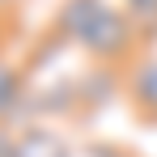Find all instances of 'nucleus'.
<instances>
[{
	"label": "nucleus",
	"instance_id": "nucleus-8",
	"mask_svg": "<svg viewBox=\"0 0 157 157\" xmlns=\"http://www.w3.org/2000/svg\"><path fill=\"white\" fill-rule=\"evenodd\" d=\"M0 157H17V128H0Z\"/></svg>",
	"mask_w": 157,
	"mask_h": 157
},
{
	"label": "nucleus",
	"instance_id": "nucleus-1",
	"mask_svg": "<svg viewBox=\"0 0 157 157\" xmlns=\"http://www.w3.org/2000/svg\"><path fill=\"white\" fill-rule=\"evenodd\" d=\"M47 30L59 34L68 47L85 51L94 64H110V68H128L144 47L140 30L115 0H59Z\"/></svg>",
	"mask_w": 157,
	"mask_h": 157
},
{
	"label": "nucleus",
	"instance_id": "nucleus-6",
	"mask_svg": "<svg viewBox=\"0 0 157 157\" xmlns=\"http://www.w3.org/2000/svg\"><path fill=\"white\" fill-rule=\"evenodd\" d=\"M119 4L140 30V43H157V0H119Z\"/></svg>",
	"mask_w": 157,
	"mask_h": 157
},
{
	"label": "nucleus",
	"instance_id": "nucleus-7",
	"mask_svg": "<svg viewBox=\"0 0 157 157\" xmlns=\"http://www.w3.org/2000/svg\"><path fill=\"white\" fill-rule=\"evenodd\" d=\"M72 157H140V153H132L119 140H81L72 149Z\"/></svg>",
	"mask_w": 157,
	"mask_h": 157
},
{
	"label": "nucleus",
	"instance_id": "nucleus-5",
	"mask_svg": "<svg viewBox=\"0 0 157 157\" xmlns=\"http://www.w3.org/2000/svg\"><path fill=\"white\" fill-rule=\"evenodd\" d=\"M72 140L47 123H21L17 128V157H72Z\"/></svg>",
	"mask_w": 157,
	"mask_h": 157
},
{
	"label": "nucleus",
	"instance_id": "nucleus-4",
	"mask_svg": "<svg viewBox=\"0 0 157 157\" xmlns=\"http://www.w3.org/2000/svg\"><path fill=\"white\" fill-rule=\"evenodd\" d=\"M30 98V72L17 59H0V128H17Z\"/></svg>",
	"mask_w": 157,
	"mask_h": 157
},
{
	"label": "nucleus",
	"instance_id": "nucleus-2",
	"mask_svg": "<svg viewBox=\"0 0 157 157\" xmlns=\"http://www.w3.org/2000/svg\"><path fill=\"white\" fill-rule=\"evenodd\" d=\"M119 94H123V68H110V64H85V68H77V119L110 106Z\"/></svg>",
	"mask_w": 157,
	"mask_h": 157
},
{
	"label": "nucleus",
	"instance_id": "nucleus-3",
	"mask_svg": "<svg viewBox=\"0 0 157 157\" xmlns=\"http://www.w3.org/2000/svg\"><path fill=\"white\" fill-rule=\"evenodd\" d=\"M123 98L140 123L157 128V55H136L123 68Z\"/></svg>",
	"mask_w": 157,
	"mask_h": 157
},
{
	"label": "nucleus",
	"instance_id": "nucleus-10",
	"mask_svg": "<svg viewBox=\"0 0 157 157\" xmlns=\"http://www.w3.org/2000/svg\"><path fill=\"white\" fill-rule=\"evenodd\" d=\"M13 38V17H0V59H4V47Z\"/></svg>",
	"mask_w": 157,
	"mask_h": 157
},
{
	"label": "nucleus",
	"instance_id": "nucleus-9",
	"mask_svg": "<svg viewBox=\"0 0 157 157\" xmlns=\"http://www.w3.org/2000/svg\"><path fill=\"white\" fill-rule=\"evenodd\" d=\"M26 4H30V0H0V17H17Z\"/></svg>",
	"mask_w": 157,
	"mask_h": 157
}]
</instances>
